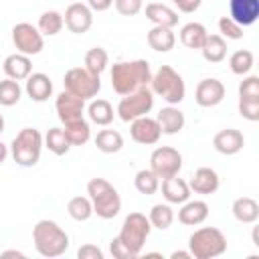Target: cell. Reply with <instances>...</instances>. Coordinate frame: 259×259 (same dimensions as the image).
I'll use <instances>...</instances> for the list:
<instances>
[{"mask_svg":"<svg viewBox=\"0 0 259 259\" xmlns=\"http://www.w3.org/2000/svg\"><path fill=\"white\" fill-rule=\"evenodd\" d=\"M111 87L117 95H127L132 91H138L142 87L150 85L152 69L146 59L136 61H119L111 67Z\"/></svg>","mask_w":259,"mask_h":259,"instance_id":"1","label":"cell"},{"mask_svg":"<svg viewBox=\"0 0 259 259\" xmlns=\"http://www.w3.org/2000/svg\"><path fill=\"white\" fill-rule=\"evenodd\" d=\"M32 243L40 257L53 259L69 249V235L55 221L42 219L32 227Z\"/></svg>","mask_w":259,"mask_h":259,"instance_id":"2","label":"cell"},{"mask_svg":"<svg viewBox=\"0 0 259 259\" xmlns=\"http://www.w3.org/2000/svg\"><path fill=\"white\" fill-rule=\"evenodd\" d=\"M87 196L93 204V214L99 219L109 221L121 210V198L105 178H91L87 182Z\"/></svg>","mask_w":259,"mask_h":259,"instance_id":"3","label":"cell"},{"mask_svg":"<svg viewBox=\"0 0 259 259\" xmlns=\"http://www.w3.org/2000/svg\"><path fill=\"white\" fill-rule=\"evenodd\" d=\"M150 85H152V93L162 97L168 105H178L186 95V85L182 75L174 71L170 65H160V69L152 73Z\"/></svg>","mask_w":259,"mask_h":259,"instance_id":"4","label":"cell"},{"mask_svg":"<svg viewBox=\"0 0 259 259\" xmlns=\"http://www.w3.org/2000/svg\"><path fill=\"white\" fill-rule=\"evenodd\" d=\"M188 251L194 259H214L227 251V237L217 227H200L190 235Z\"/></svg>","mask_w":259,"mask_h":259,"instance_id":"5","label":"cell"},{"mask_svg":"<svg viewBox=\"0 0 259 259\" xmlns=\"http://www.w3.org/2000/svg\"><path fill=\"white\" fill-rule=\"evenodd\" d=\"M42 146H45L42 134L34 127H24L14 136V140L10 144V154L18 166L30 168L38 162Z\"/></svg>","mask_w":259,"mask_h":259,"instance_id":"6","label":"cell"},{"mask_svg":"<svg viewBox=\"0 0 259 259\" xmlns=\"http://www.w3.org/2000/svg\"><path fill=\"white\" fill-rule=\"evenodd\" d=\"M150 231H152V225L148 221L146 214L142 212H130L125 219H123V225H121V231H119V241L138 257L144 249V243L146 239L150 237Z\"/></svg>","mask_w":259,"mask_h":259,"instance_id":"7","label":"cell"},{"mask_svg":"<svg viewBox=\"0 0 259 259\" xmlns=\"http://www.w3.org/2000/svg\"><path fill=\"white\" fill-rule=\"evenodd\" d=\"M154 107V93L148 87H142L138 91H132L127 95H121L117 103V115L121 121L130 123L142 115H148Z\"/></svg>","mask_w":259,"mask_h":259,"instance_id":"8","label":"cell"},{"mask_svg":"<svg viewBox=\"0 0 259 259\" xmlns=\"http://www.w3.org/2000/svg\"><path fill=\"white\" fill-rule=\"evenodd\" d=\"M63 85H65V91L81 97V99H93L99 89H101V81H99V75H93L89 73L85 67H73L65 73V79H63Z\"/></svg>","mask_w":259,"mask_h":259,"instance_id":"9","label":"cell"},{"mask_svg":"<svg viewBox=\"0 0 259 259\" xmlns=\"http://www.w3.org/2000/svg\"><path fill=\"white\" fill-rule=\"evenodd\" d=\"M182 168V154L172 146H160L150 156V170L160 178L176 176Z\"/></svg>","mask_w":259,"mask_h":259,"instance_id":"10","label":"cell"},{"mask_svg":"<svg viewBox=\"0 0 259 259\" xmlns=\"http://www.w3.org/2000/svg\"><path fill=\"white\" fill-rule=\"evenodd\" d=\"M12 42L16 47V53H22L26 57H34L45 49V36L36 26L30 22H18L12 28Z\"/></svg>","mask_w":259,"mask_h":259,"instance_id":"11","label":"cell"},{"mask_svg":"<svg viewBox=\"0 0 259 259\" xmlns=\"http://www.w3.org/2000/svg\"><path fill=\"white\" fill-rule=\"evenodd\" d=\"M65 26L75 34H85L93 24V10L83 2H73L63 14Z\"/></svg>","mask_w":259,"mask_h":259,"instance_id":"12","label":"cell"},{"mask_svg":"<svg viewBox=\"0 0 259 259\" xmlns=\"http://www.w3.org/2000/svg\"><path fill=\"white\" fill-rule=\"evenodd\" d=\"M130 136L134 142H138L142 146H154L162 138V130H160L156 117L142 115V117L130 121Z\"/></svg>","mask_w":259,"mask_h":259,"instance_id":"13","label":"cell"},{"mask_svg":"<svg viewBox=\"0 0 259 259\" xmlns=\"http://www.w3.org/2000/svg\"><path fill=\"white\" fill-rule=\"evenodd\" d=\"M55 109H57V117L61 119V123H69V121H75V119L83 117L85 99H81V97H77L69 91H63L55 99Z\"/></svg>","mask_w":259,"mask_h":259,"instance_id":"14","label":"cell"},{"mask_svg":"<svg viewBox=\"0 0 259 259\" xmlns=\"http://www.w3.org/2000/svg\"><path fill=\"white\" fill-rule=\"evenodd\" d=\"M225 99V85L223 81L210 77V79H202L196 89H194V101L200 107H214Z\"/></svg>","mask_w":259,"mask_h":259,"instance_id":"15","label":"cell"},{"mask_svg":"<svg viewBox=\"0 0 259 259\" xmlns=\"http://www.w3.org/2000/svg\"><path fill=\"white\" fill-rule=\"evenodd\" d=\"M229 16L245 26H251L259 18V0H229Z\"/></svg>","mask_w":259,"mask_h":259,"instance_id":"16","label":"cell"},{"mask_svg":"<svg viewBox=\"0 0 259 259\" xmlns=\"http://www.w3.org/2000/svg\"><path fill=\"white\" fill-rule=\"evenodd\" d=\"M212 146H214V150H217L219 154H223V156H233V154H237V152L243 150L245 138H243V134H241L239 130L227 127V130H221V132L214 134Z\"/></svg>","mask_w":259,"mask_h":259,"instance_id":"17","label":"cell"},{"mask_svg":"<svg viewBox=\"0 0 259 259\" xmlns=\"http://www.w3.org/2000/svg\"><path fill=\"white\" fill-rule=\"evenodd\" d=\"M219 184H221L219 174H217L212 168H208V166L198 168V170L192 174L190 182H188L190 192H196V194H212V192L219 190Z\"/></svg>","mask_w":259,"mask_h":259,"instance_id":"18","label":"cell"},{"mask_svg":"<svg viewBox=\"0 0 259 259\" xmlns=\"http://www.w3.org/2000/svg\"><path fill=\"white\" fill-rule=\"evenodd\" d=\"M26 85H24V91L26 95L32 99V101H47L51 95H53V81L49 75L45 73H30L26 79Z\"/></svg>","mask_w":259,"mask_h":259,"instance_id":"19","label":"cell"},{"mask_svg":"<svg viewBox=\"0 0 259 259\" xmlns=\"http://www.w3.org/2000/svg\"><path fill=\"white\" fill-rule=\"evenodd\" d=\"M162 196L166 198L168 204H182L190 198V186L186 180L178 178V174L164 178L162 180Z\"/></svg>","mask_w":259,"mask_h":259,"instance_id":"20","label":"cell"},{"mask_svg":"<svg viewBox=\"0 0 259 259\" xmlns=\"http://www.w3.org/2000/svg\"><path fill=\"white\" fill-rule=\"evenodd\" d=\"M146 18L154 24V26H166V28H174L178 24V12L172 10L168 4H160V2H150L146 4Z\"/></svg>","mask_w":259,"mask_h":259,"instance_id":"21","label":"cell"},{"mask_svg":"<svg viewBox=\"0 0 259 259\" xmlns=\"http://www.w3.org/2000/svg\"><path fill=\"white\" fill-rule=\"evenodd\" d=\"M2 69H4L6 77H10L14 81H24L32 73V63H30V57H26L22 53H12L4 59Z\"/></svg>","mask_w":259,"mask_h":259,"instance_id":"22","label":"cell"},{"mask_svg":"<svg viewBox=\"0 0 259 259\" xmlns=\"http://www.w3.org/2000/svg\"><path fill=\"white\" fill-rule=\"evenodd\" d=\"M206 217H208V204L204 200H186L178 210V221L188 227H196L204 223Z\"/></svg>","mask_w":259,"mask_h":259,"instance_id":"23","label":"cell"},{"mask_svg":"<svg viewBox=\"0 0 259 259\" xmlns=\"http://www.w3.org/2000/svg\"><path fill=\"white\" fill-rule=\"evenodd\" d=\"M156 121L162 130V134H168V136H174L178 134L182 127H184V113L176 107V105H168V107H162L156 115Z\"/></svg>","mask_w":259,"mask_h":259,"instance_id":"24","label":"cell"},{"mask_svg":"<svg viewBox=\"0 0 259 259\" xmlns=\"http://www.w3.org/2000/svg\"><path fill=\"white\" fill-rule=\"evenodd\" d=\"M146 38H148L150 49H154L156 53H168L176 45L174 30L172 28H166V26H154V28H150Z\"/></svg>","mask_w":259,"mask_h":259,"instance_id":"25","label":"cell"},{"mask_svg":"<svg viewBox=\"0 0 259 259\" xmlns=\"http://www.w3.org/2000/svg\"><path fill=\"white\" fill-rule=\"evenodd\" d=\"M233 217L239 221V223H243V225H251V223H255L257 219H259V204H257V200L255 198H251V196H241V198H237L235 202H233Z\"/></svg>","mask_w":259,"mask_h":259,"instance_id":"26","label":"cell"},{"mask_svg":"<svg viewBox=\"0 0 259 259\" xmlns=\"http://www.w3.org/2000/svg\"><path fill=\"white\" fill-rule=\"evenodd\" d=\"M200 53L208 63H221L227 57V40L221 34H206Z\"/></svg>","mask_w":259,"mask_h":259,"instance_id":"27","label":"cell"},{"mask_svg":"<svg viewBox=\"0 0 259 259\" xmlns=\"http://www.w3.org/2000/svg\"><path fill=\"white\" fill-rule=\"evenodd\" d=\"M206 28L204 24L200 22H188L180 28V42L186 47V49H192V51H200L204 38H206Z\"/></svg>","mask_w":259,"mask_h":259,"instance_id":"28","label":"cell"},{"mask_svg":"<svg viewBox=\"0 0 259 259\" xmlns=\"http://www.w3.org/2000/svg\"><path fill=\"white\" fill-rule=\"evenodd\" d=\"M63 130H65L71 146H83L91 138V127H89V121L85 117L69 121V123H63Z\"/></svg>","mask_w":259,"mask_h":259,"instance_id":"29","label":"cell"},{"mask_svg":"<svg viewBox=\"0 0 259 259\" xmlns=\"http://www.w3.org/2000/svg\"><path fill=\"white\" fill-rule=\"evenodd\" d=\"M95 146L103 154H115L123 148V138L117 130H101L95 136Z\"/></svg>","mask_w":259,"mask_h":259,"instance_id":"30","label":"cell"},{"mask_svg":"<svg viewBox=\"0 0 259 259\" xmlns=\"http://www.w3.org/2000/svg\"><path fill=\"white\" fill-rule=\"evenodd\" d=\"M63 26H65L63 14L57 10H45L38 16V24H36V28L40 30L42 36H55L63 30Z\"/></svg>","mask_w":259,"mask_h":259,"instance_id":"31","label":"cell"},{"mask_svg":"<svg viewBox=\"0 0 259 259\" xmlns=\"http://www.w3.org/2000/svg\"><path fill=\"white\" fill-rule=\"evenodd\" d=\"M87 113H89V119L97 125H109L113 121V107L107 99H93L87 107Z\"/></svg>","mask_w":259,"mask_h":259,"instance_id":"32","label":"cell"},{"mask_svg":"<svg viewBox=\"0 0 259 259\" xmlns=\"http://www.w3.org/2000/svg\"><path fill=\"white\" fill-rule=\"evenodd\" d=\"M42 140H45V146L49 148V152H53L55 156H65L71 148V142L63 127H51Z\"/></svg>","mask_w":259,"mask_h":259,"instance_id":"33","label":"cell"},{"mask_svg":"<svg viewBox=\"0 0 259 259\" xmlns=\"http://www.w3.org/2000/svg\"><path fill=\"white\" fill-rule=\"evenodd\" d=\"M109 65V55L103 47H93L85 53V69L93 75H101Z\"/></svg>","mask_w":259,"mask_h":259,"instance_id":"34","label":"cell"},{"mask_svg":"<svg viewBox=\"0 0 259 259\" xmlns=\"http://www.w3.org/2000/svg\"><path fill=\"white\" fill-rule=\"evenodd\" d=\"M134 186H136V190H138L140 194L152 196V194H156L158 188H160V178H158L150 168H144V170H140V172L136 174Z\"/></svg>","mask_w":259,"mask_h":259,"instance_id":"35","label":"cell"},{"mask_svg":"<svg viewBox=\"0 0 259 259\" xmlns=\"http://www.w3.org/2000/svg\"><path fill=\"white\" fill-rule=\"evenodd\" d=\"M67 212L73 221H87L91 214H93V204L89 200V196H73L69 202H67Z\"/></svg>","mask_w":259,"mask_h":259,"instance_id":"36","label":"cell"},{"mask_svg":"<svg viewBox=\"0 0 259 259\" xmlns=\"http://www.w3.org/2000/svg\"><path fill=\"white\" fill-rule=\"evenodd\" d=\"M148 221H150V225L154 229L166 231L172 225V221H174V210H172L170 204H162V202L160 204H154L152 210H150V214H148Z\"/></svg>","mask_w":259,"mask_h":259,"instance_id":"37","label":"cell"},{"mask_svg":"<svg viewBox=\"0 0 259 259\" xmlns=\"http://www.w3.org/2000/svg\"><path fill=\"white\" fill-rule=\"evenodd\" d=\"M22 97V87L18 85V81L6 77L0 81V105L4 107H12L20 101Z\"/></svg>","mask_w":259,"mask_h":259,"instance_id":"38","label":"cell"},{"mask_svg":"<svg viewBox=\"0 0 259 259\" xmlns=\"http://www.w3.org/2000/svg\"><path fill=\"white\" fill-rule=\"evenodd\" d=\"M253 63H255V57L247 49H239L229 57V67L235 75H247L253 69Z\"/></svg>","mask_w":259,"mask_h":259,"instance_id":"39","label":"cell"},{"mask_svg":"<svg viewBox=\"0 0 259 259\" xmlns=\"http://www.w3.org/2000/svg\"><path fill=\"white\" fill-rule=\"evenodd\" d=\"M219 32L223 38H231V40H239L243 38V26L237 24L231 16H223L219 20Z\"/></svg>","mask_w":259,"mask_h":259,"instance_id":"40","label":"cell"},{"mask_svg":"<svg viewBox=\"0 0 259 259\" xmlns=\"http://www.w3.org/2000/svg\"><path fill=\"white\" fill-rule=\"evenodd\" d=\"M239 113L247 121H257L259 119V99L239 97Z\"/></svg>","mask_w":259,"mask_h":259,"instance_id":"41","label":"cell"},{"mask_svg":"<svg viewBox=\"0 0 259 259\" xmlns=\"http://www.w3.org/2000/svg\"><path fill=\"white\" fill-rule=\"evenodd\" d=\"M239 97L259 99V77L257 75H249L239 83Z\"/></svg>","mask_w":259,"mask_h":259,"instance_id":"42","label":"cell"},{"mask_svg":"<svg viewBox=\"0 0 259 259\" xmlns=\"http://www.w3.org/2000/svg\"><path fill=\"white\" fill-rule=\"evenodd\" d=\"M113 4L121 16H136L142 10L144 0H113Z\"/></svg>","mask_w":259,"mask_h":259,"instance_id":"43","label":"cell"},{"mask_svg":"<svg viewBox=\"0 0 259 259\" xmlns=\"http://www.w3.org/2000/svg\"><path fill=\"white\" fill-rule=\"evenodd\" d=\"M109 251H111L113 259H136V255L119 241V237H113V239L109 241Z\"/></svg>","mask_w":259,"mask_h":259,"instance_id":"44","label":"cell"},{"mask_svg":"<svg viewBox=\"0 0 259 259\" xmlns=\"http://www.w3.org/2000/svg\"><path fill=\"white\" fill-rule=\"evenodd\" d=\"M77 257H79V259H103V251H101L97 245H91V243H87V245L79 247V251H77Z\"/></svg>","mask_w":259,"mask_h":259,"instance_id":"45","label":"cell"},{"mask_svg":"<svg viewBox=\"0 0 259 259\" xmlns=\"http://www.w3.org/2000/svg\"><path fill=\"white\" fill-rule=\"evenodd\" d=\"M172 2H174L176 8H178L180 12H184V14L196 12V10L200 8V4H202V0H172Z\"/></svg>","mask_w":259,"mask_h":259,"instance_id":"46","label":"cell"},{"mask_svg":"<svg viewBox=\"0 0 259 259\" xmlns=\"http://www.w3.org/2000/svg\"><path fill=\"white\" fill-rule=\"evenodd\" d=\"M113 0H87V6L93 10V12H103L107 8H111Z\"/></svg>","mask_w":259,"mask_h":259,"instance_id":"47","label":"cell"},{"mask_svg":"<svg viewBox=\"0 0 259 259\" xmlns=\"http://www.w3.org/2000/svg\"><path fill=\"white\" fill-rule=\"evenodd\" d=\"M170 257L172 259H190L192 255H190V251H174Z\"/></svg>","mask_w":259,"mask_h":259,"instance_id":"48","label":"cell"},{"mask_svg":"<svg viewBox=\"0 0 259 259\" xmlns=\"http://www.w3.org/2000/svg\"><path fill=\"white\" fill-rule=\"evenodd\" d=\"M6 158H8V146L0 142V164H2V162H4Z\"/></svg>","mask_w":259,"mask_h":259,"instance_id":"49","label":"cell"},{"mask_svg":"<svg viewBox=\"0 0 259 259\" xmlns=\"http://www.w3.org/2000/svg\"><path fill=\"white\" fill-rule=\"evenodd\" d=\"M10 255L12 257H24V253H20V251H4L2 253V257H10Z\"/></svg>","mask_w":259,"mask_h":259,"instance_id":"50","label":"cell"},{"mask_svg":"<svg viewBox=\"0 0 259 259\" xmlns=\"http://www.w3.org/2000/svg\"><path fill=\"white\" fill-rule=\"evenodd\" d=\"M4 132V117H2V113H0V134Z\"/></svg>","mask_w":259,"mask_h":259,"instance_id":"51","label":"cell"}]
</instances>
